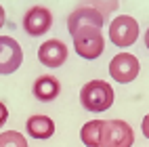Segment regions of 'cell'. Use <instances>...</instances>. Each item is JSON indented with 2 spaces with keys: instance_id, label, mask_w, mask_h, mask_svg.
Here are the masks:
<instances>
[{
  "instance_id": "obj_1",
  "label": "cell",
  "mask_w": 149,
  "mask_h": 147,
  "mask_svg": "<svg viewBox=\"0 0 149 147\" xmlns=\"http://www.w3.org/2000/svg\"><path fill=\"white\" fill-rule=\"evenodd\" d=\"M80 103L86 111H107L113 105V88L105 80H91L80 88Z\"/></svg>"
},
{
  "instance_id": "obj_2",
  "label": "cell",
  "mask_w": 149,
  "mask_h": 147,
  "mask_svg": "<svg viewBox=\"0 0 149 147\" xmlns=\"http://www.w3.org/2000/svg\"><path fill=\"white\" fill-rule=\"evenodd\" d=\"M101 27H103V13L95 11L88 4L74 8L67 17V29L72 34V38L101 34Z\"/></svg>"
},
{
  "instance_id": "obj_3",
  "label": "cell",
  "mask_w": 149,
  "mask_h": 147,
  "mask_svg": "<svg viewBox=\"0 0 149 147\" xmlns=\"http://www.w3.org/2000/svg\"><path fill=\"white\" fill-rule=\"evenodd\" d=\"M103 147H132L134 145V130L124 120H103L101 132Z\"/></svg>"
},
{
  "instance_id": "obj_4",
  "label": "cell",
  "mask_w": 149,
  "mask_h": 147,
  "mask_svg": "<svg viewBox=\"0 0 149 147\" xmlns=\"http://www.w3.org/2000/svg\"><path fill=\"white\" fill-rule=\"evenodd\" d=\"M139 38V23L130 15H118L109 25V40L116 46H132Z\"/></svg>"
},
{
  "instance_id": "obj_5",
  "label": "cell",
  "mask_w": 149,
  "mask_h": 147,
  "mask_svg": "<svg viewBox=\"0 0 149 147\" xmlns=\"http://www.w3.org/2000/svg\"><path fill=\"white\" fill-rule=\"evenodd\" d=\"M141 72V63L139 59L130 53H120L109 61V76L113 78L118 84H128Z\"/></svg>"
},
{
  "instance_id": "obj_6",
  "label": "cell",
  "mask_w": 149,
  "mask_h": 147,
  "mask_svg": "<svg viewBox=\"0 0 149 147\" xmlns=\"http://www.w3.org/2000/svg\"><path fill=\"white\" fill-rule=\"evenodd\" d=\"M23 63V48L15 38L0 36V74H15Z\"/></svg>"
},
{
  "instance_id": "obj_7",
  "label": "cell",
  "mask_w": 149,
  "mask_h": 147,
  "mask_svg": "<svg viewBox=\"0 0 149 147\" xmlns=\"http://www.w3.org/2000/svg\"><path fill=\"white\" fill-rule=\"evenodd\" d=\"M69 57V51H67V44L59 38H51V40H44L38 48V61H40L44 67H61Z\"/></svg>"
},
{
  "instance_id": "obj_8",
  "label": "cell",
  "mask_w": 149,
  "mask_h": 147,
  "mask_svg": "<svg viewBox=\"0 0 149 147\" xmlns=\"http://www.w3.org/2000/svg\"><path fill=\"white\" fill-rule=\"evenodd\" d=\"M23 29L29 36H44L53 25V13L48 11L46 6H32L27 8L25 15H23V21H21Z\"/></svg>"
},
{
  "instance_id": "obj_9",
  "label": "cell",
  "mask_w": 149,
  "mask_h": 147,
  "mask_svg": "<svg viewBox=\"0 0 149 147\" xmlns=\"http://www.w3.org/2000/svg\"><path fill=\"white\" fill-rule=\"evenodd\" d=\"M74 48L76 53L80 55L82 59H99L105 51V38L103 34H93V36H80V38H74Z\"/></svg>"
},
{
  "instance_id": "obj_10",
  "label": "cell",
  "mask_w": 149,
  "mask_h": 147,
  "mask_svg": "<svg viewBox=\"0 0 149 147\" xmlns=\"http://www.w3.org/2000/svg\"><path fill=\"white\" fill-rule=\"evenodd\" d=\"M25 130L32 139L38 141H46L55 134V122L53 118H48L44 114H36V116H29L27 122H25Z\"/></svg>"
},
{
  "instance_id": "obj_11",
  "label": "cell",
  "mask_w": 149,
  "mask_h": 147,
  "mask_svg": "<svg viewBox=\"0 0 149 147\" xmlns=\"http://www.w3.org/2000/svg\"><path fill=\"white\" fill-rule=\"evenodd\" d=\"M34 97L38 101H42V103H51L55 101L59 93H61V82L57 80L55 76H38L36 80H34Z\"/></svg>"
},
{
  "instance_id": "obj_12",
  "label": "cell",
  "mask_w": 149,
  "mask_h": 147,
  "mask_svg": "<svg viewBox=\"0 0 149 147\" xmlns=\"http://www.w3.org/2000/svg\"><path fill=\"white\" fill-rule=\"evenodd\" d=\"M101 132H103V120H91L80 128V139L86 147H103Z\"/></svg>"
},
{
  "instance_id": "obj_13",
  "label": "cell",
  "mask_w": 149,
  "mask_h": 147,
  "mask_svg": "<svg viewBox=\"0 0 149 147\" xmlns=\"http://www.w3.org/2000/svg\"><path fill=\"white\" fill-rule=\"evenodd\" d=\"M0 147H27V139L17 130L0 132Z\"/></svg>"
},
{
  "instance_id": "obj_14",
  "label": "cell",
  "mask_w": 149,
  "mask_h": 147,
  "mask_svg": "<svg viewBox=\"0 0 149 147\" xmlns=\"http://www.w3.org/2000/svg\"><path fill=\"white\" fill-rule=\"evenodd\" d=\"M6 120H8V109H6V105L0 101V128L6 124Z\"/></svg>"
},
{
  "instance_id": "obj_15",
  "label": "cell",
  "mask_w": 149,
  "mask_h": 147,
  "mask_svg": "<svg viewBox=\"0 0 149 147\" xmlns=\"http://www.w3.org/2000/svg\"><path fill=\"white\" fill-rule=\"evenodd\" d=\"M141 130L145 134V139H149V114L143 118V122H141Z\"/></svg>"
},
{
  "instance_id": "obj_16",
  "label": "cell",
  "mask_w": 149,
  "mask_h": 147,
  "mask_svg": "<svg viewBox=\"0 0 149 147\" xmlns=\"http://www.w3.org/2000/svg\"><path fill=\"white\" fill-rule=\"evenodd\" d=\"M4 21H6V11H4V6L0 4V27L4 25Z\"/></svg>"
},
{
  "instance_id": "obj_17",
  "label": "cell",
  "mask_w": 149,
  "mask_h": 147,
  "mask_svg": "<svg viewBox=\"0 0 149 147\" xmlns=\"http://www.w3.org/2000/svg\"><path fill=\"white\" fill-rule=\"evenodd\" d=\"M145 46L149 48V27H147V32H145Z\"/></svg>"
}]
</instances>
